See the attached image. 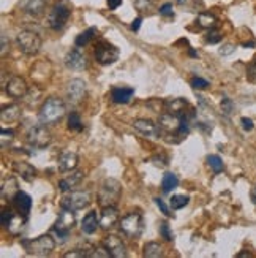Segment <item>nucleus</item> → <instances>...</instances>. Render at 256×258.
<instances>
[{
    "label": "nucleus",
    "instance_id": "6e6d98bb",
    "mask_svg": "<svg viewBox=\"0 0 256 258\" xmlns=\"http://www.w3.org/2000/svg\"><path fill=\"white\" fill-rule=\"evenodd\" d=\"M185 2H187V0H176V4H177V5H184Z\"/></svg>",
    "mask_w": 256,
    "mask_h": 258
},
{
    "label": "nucleus",
    "instance_id": "aec40b11",
    "mask_svg": "<svg viewBox=\"0 0 256 258\" xmlns=\"http://www.w3.org/2000/svg\"><path fill=\"white\" fill-rule=\"evenodd\" d=\"M21 8L32 16H41L46 8V0H21Z\"/></svg>",
    "mask_w": 256,
    "mask_h": 258
},
{
    "label": "nucleus",
    "instance_id": "c756f323",
    "mask_svg": "<svg viewBox=\"0 0 256 258\" xmlns=\"http://www.w3.org/2000/svg\"><path fill=\"white\" fill-rule=\"evenodd\" d=\"M144 256L146 258L163 256V247L158 242H147L146 245H144Z\"/></svg>",
    "mask_w": 256,
    "mask_h": 258
},
{
    "label": "nucleus",
    "instance_id": "0eeeda50",
    "mask_svg": "<svg viewBox=\"0 0 256 258\" xmlns=\"http://www.w3.org/2000/svg\"><path fill=\"white\" fill-rule=\"evenodd\" d=\"M76 225V217H74V211L65 209L62 208V212L59 214L57 220L54 223V233L57 234L59 238H62V241H65L66 238L70 236L71 230Z\"/></svg>",
    "mask_w": 256,
    "mask_h": 258
},
{
    "label": "nucleus",
    "instance_id": "6e6552de",
    "mask_svg": "<svg viewBox=\"0 0 256 258\" xmlns=\"http://www.w3.org/2000/svg\"><path fill=\"white\" fill-rule=\"evenodd\" d=\"M94 55H95V60L100 65H111V63H114V62L119 60L120 52H119V49L114 46V44L102 40V41L97 43Z\"/></svg>",
    "mask_w": 256,
    "mask_h": 258
},
{
    "label": "nucleus",
    "instance_id": "2eb2a0df",
    "mask_svg": "<svg viewBox=\"0 0 256 258\" xmlns=\"http://www.w3.org/2000/svg\"><path fill=\"white\" fill-rule=\"evenodd\" d=\"M119 220V211L116 209V206H105L102 208V212H100V228L102 230H111Z\"/></svg>",
    "mask_w": 256,
    "mask_h": 258
},
{
    "label": "nucleus",
    "instance_id": "3c124183",
    "mask_svg": "<svg viewBox=\"0 0 256 258\" xmlns=\"http://www.w3.org/2000/svg\"><path fill=\"white\" fill-rule=\"evenodd\" d=\"M10 49V43H8V38L7 35H2V51H0V54H2V57H5L7 52Z\"/></svg>",
    "mask_w": 256,
    "mask_h": 258
},
{
    "label": "nucleus",
    "instance_id": "f3484780",
    "mask_svg": "<svg viewBox=\"0 0 256 258\" xmlns=\"http://www.w3.org/2000/svg\"><path fill=\"white\" fill-rule=\"evenodd\" d=\"M11 201H13L15 209L18 211V214L24 216V217L29 216V212L32 209V198H30L29 194L22 192V190H18L16 195L13 197V200H11Z\"/></svg>",
    "mask_w": 256,
    "mask_h": 258
},
{
    "label": "nucleus",
    "instance_id": "f704fd0d",
    "mask_svg": "<svg viewBox=\"0 0 256 258\" xmlns=\"http://www.w3.org/2000/svg\"><path fill=\"white\" fill-rule=\"evenodd\" d=\"M220 108H221V113H223L226 117H229L232 113H234V103L229 97H223L220 102Z\"/></svg>",
    "mask_w": 256,
    "mask_h": 258
},
{
    "label": "nucleus",
    "instance_id": "5fc2aeb1",
    "mask_svg": "<svg viewBox=\"0 0 256 258\" xmlns=\"http://www.w3.org/2000/svg\"><path fill=\"white\" fill-rule=\"evenodd\" d=\"M242 46H243V48H254V46H256V43H254V41H248V43H243Z\"/></svg>",
    "mask_w": 256,
    "mask_h": 258
},
{
    "label": "nucleus",
    "instance_id": "4d7b16f0",
    "mask_svg": "<svg viewBox=\"0 0 256 258\" xmlns=\"http://www.w3.org/2000/svg\"><path fill=\"white\" fill-rule=\"evenodd\" d=\"M237 256H251L250 253H247V252H242V253H239Z\"/></svg>",
    "mask_w": 256,
    "mask_h": 258
},
{
    "label": "nucleus",
    "instance_id": "f257e3e1",
    "mask_svg": "<svg viewBox=\"0 0 256 258\" xmlns=\"http://www.w3.org/2000/svg\"><path fill=\"white\" fill-rule=\"evenodd\" d=\"M65 113H66V106L63 100L57 97H51L41 105L38 119L44 125H54L63 119Z\"/></svg>",
    "mask_w": 256,
    "mask_h": 258
},
{
    "label": "nucleus",
    "instance_id": "20e7f679",
    "mask_svg": "<svg viewBox=\"0 0 256 258\" xmlns=\"http://www.w3.org/2000/svg\"><path fill=\"white\" fill-rule=\"evenodd\" d=\"M16 44L22 54L26 55H35L40 52L41 49V44L43 40L38 35L37 32H32V30H22L18 33L16 37Z\"/></svg>",
    "mask_w": 256,
    "mask_h": 258
},
{
    "label": "nucleus",
    "instance_id": "9b49d317",
    "mask_svg": "<svg viewBox=\"0 0 256 258\" xmlns=\"http://www.w3.org/2000/svg\"><path fill=\"white\" fill-rule=\"evenodd\" d=\"M86 92H87V86L79 78H74V80H71L68 86H66V98H68V102L71 105L81 103L86 97Z\"/></svg>",
    "mask_w": 256,
    "mask_h": 258
},
{
    "label": "nucleus",
    "instance_id": "423d86ee",
    "mask_svg": "<svg viewBox=\"0 0 256 258\" xmlns=\"http://www.w3.org/2000/svg\"><path fill=\"white\" fill-rule=\"evenodd\" d=\"M22 245L26 247V250L30 255H37V256H48L54 252L55 249V241L49 234H43V236L33 239V241H24Z\"/></svg>",
    "mask_w": 256,
    "mask_h": 258
},
{
    "label": "nucleus",
    "instance_id": "c03bdc74",
    "mask_svg": "<svg viewBox=\"0 0 256 258\" xmlns=\"http://www.w3.org/2000/svg\"><path fill=\"white\" fill-rule=\"evenodd\" d=\"M91 256H94V258H109L111 253L108 252V249L103 245V247H97V249H94V252H92Z\"/></svg>",
    "mask_w": 256,
    "mask_h": 258
},
{
    "label": "nucleus",
    "instance_id": "4c0bfd02",
    "mask_svg": "<svg viewBox=\"0 0 256 258\" xmlns=\"http://www.w3.org/2000/svg\"><path fill=\"white\" fill-rule=\"evenodd\" d=\"M41 95V91L37 87V86H33L32 89H29V92L26 94V97H27V103L29 105H32V103H37L38 102V98L37 97H40Z\"/></svg>",
    "mask_w": 256,
    "mask_h": 258
},
{
    "label": "nucleus",
    "instance_id": "7c9ffc66",
    "mask_svg": "<svg viewBox=\"0 0 256 258\" xmlns=\"http://www.w3.org/2000/svg\"><path fill=\"white\" fill-rule=\"evenodd\" d=\"M22 227H24V216L15 214V217L11 219L10 225H8L7 228H8V231H10L11 234H19L21 230H22Z\"/></svg>",
    "mask_w": 256,
    "mask_h": 258
},
{
    "label": "nucleus",
    "instance_id": "ea45409f",
    "mask_svg": "<svg viewBox=\"0 0 256 258\" xmlns=\"http://www.w3.org/2000/svg\"><path fill=\"white\" fill-rule=\"evenodd\" d=\"M153 4V0H133V5L138 11H147Z\"/></svg>",
    "mask_w": 256,
    "mask_h": 258
},
{
    "label": "nucleus",
    "instance_id": "f8f14e48",
    "mask_svg": "<svg viewBox=\"0 0 256 258\" xmlns=\"http://www.w3.org/2000/svg\"><path fill=\"white\" fill-rule=\"evenodd\" d=\"M133 128L136 132H139L141 135H144L146 138L150 140H158L160 138V127L157 124H153L149 119H136L133 122Z\"/></svg>",
    "mask_w": 256,
    "mask_h": 258
},
{
    "label": "nucleus",
    "instance_id": "4be33fe9",
    "mask_svg": "<svg viewBox=\"0 0 256 258\" xmlns=\"http://www.w3.org/2000/svg\"><path fill=\"white\" fill-rule=\"evenodd\" d=\"M84 179V173L82 171H76L73 174H70L68 177H65L62 179V181L59 182V188H60V192H71V188L77 187L81 184V181Z\"/></svg>",
    "mask_w": 256,
    "mask_h": 258
},
{
    "label": "nucleus",
    "instance_id": "9d476101",
    "mask_svg": "<svg viewBox=\"0 0 256 258\" xmlns=\"http://www.w3.org/2000/svg\"><path fill=\"white\" fill-rule=\"evenodd\" d=\"M91 205V195L89 192H70L60 201V206L70 211H81Z\"/></svg>",
    "mask_w": 256,
    "mask_h": 258
},
{
    "label": "nucleus",
    "instance_id": "2f4dec72",
    "mask_svg": "<svg viewBox=\"0 0 256 258\" xmlns=\"http://www.w3.org/2000/svg\"><path fill=\"white\" fill-rule=\"evenodd\" d=\"M188 201H190V198H188L187 195H173L169 200V206L173 211H177V209L185 208L188 205Z\"/></svg>",
    "mask_w": 256,
    "mask_h": 258
},
{
    "label": "nucleus",
    "instance_id": "58836bf2",
    "mask_svg": "<svg viewBox=\"0 0 256 258\" xmlns=\"http://www.w3.org/2000/svg\"><path fill=\"white\" fill-rule=\"evenodd\" d=\"M190 84H192L193 89H198V91H201V89H207V87H209V81L204 80V78H198V76L192 78Z\"/></svg>",
    "mask_w": 256,
    "mask_h": 258
},
{
    "label": "nucleus",
    "instance_id": "e433bc0d",
    "mask_svg": "<svg viewBox=\"0 0 256 258\" xmlns=\"http://www.w3.org/2000/svg\"><path fill=\"white\" fill-rule=\"evenodd\" d=\"M160 234H161V238L164 241H168V242H173V239H174V234H173L169 225L166 222H163L161 225H160Z\"/></svg>",
    "mask_w": 256,
    "mask_h": 258
},
{
    "label": "nucleus",
    "instance_id": "72a5a7b5",
    "mask_svg": "<svg viewBox=\"0 0 256 258\" xmlns=\"http://www.w3.org/2000/svg\"><path fill=\"white\" fill-rule=\"evenodd\" d=\"M82 120H81V116L77 113H71L68 116V128L71 132H81L82 130Z\"/></svg>",
    "mask_w": 256,
    "mask_h": 258
},
{
    "label": "nucleus",
    "instance_id": "dca6fc26",
    "mask_svg": "<svg viewBox=\"0 0 256 258\" xmlns=\"http://www.w3.org/2000/svg\"><path fill=\"white\" fill-rule=\"evenodd\" d=\"M65 65L68 67V69H71V70H84L87 67V59H86V55L82 54V51L76 46L74 49H71L68 54H66Z\"/></svg>",
    "mask_w": 256,
    "mask_h": 258
},
{
    "label": "nucleus",
    "instance_id": "13d9d810",
    "mask_svg": "<svg viewBox=\"0 0 256 258\" xmlns=\"http://www.w3.org/2000/svg\"><path fill=\"white\" fill-rule=\"evenodd\" d=\"M190 55H192V57H196V55H198V54H196V52H195L193 49H190Z\"/></svg>",
    "mask_w": 256,
    "mask_h": 258
},
{
    "label": "nucleus",
    "instance_id": "603ef678",
    "mask_svg": "<svg viewBox=\"0 0 256 258\" xmlns=\"http://www.w3.org/2000/svg\"><path fill=\"white\" fill-rule=\"evenodd\" d=\"M120 4H122V0H108V7H109V10H116V8H119Z\"/></svg>",
    "mask_w": 256,
    "mask_h": 258
},
{
    "label": "nucleus",
    "instance_id": "49530a36",
    "mask_svg": "<svg viewBox=\"0 0 256 258\" xmlns=\"http://www.w3.org/2000/svg\"><path fill=\"white\" fill-rule=\"evenodd\" d=\"M84 256H89V253L84 252V250H81V249H76L73 252L65 253V258H84Z\"/></svg>",
    "mask_w": 256,
    "mask_h": 258
},
{
    "label": "nucleus",
    "instance_id": "864d4df0",
    "mask_svg": "<svg viewBox=\"0 0 256 258\" xmlns=\"http://www.w3.org/2000/svg\"><path fill=\"white\" fill-rule=\"evenodd\" d=\"M141 22H142V19H141V18H136L135 21L131 22V30L138 32V30H139V27H141Z\"/></svg>",
    "mask_w": 256,
    "mask_h": 258
},
{
    "label": "nucleus",
    "instance_id": "cd10ccee",
    "mask_svg": "<svg viewBox=\"0 0 256 258\" xmlns=\"http://www.w3.org/2000/svg\"><path fill=\"white\" fill-rule=\"evenodd\" d=\"M95 33H97V29H95V27H89L87 30H84L82 33H79V35L76 37L74 44H76L77 48H84V46H87V44L92 41V38L95 37Z\"/></svg>",
    "mask_w": 256,
    "mask_h": 258
},
{
    "label": "nucleus",
    "instance_id": "6ab92c4d",
    "mask_svg": "<svg viewBox=\"0 0 256 258\" xmlns=\"http://www.w3.org/2000/svg\"><path fill=\"white\" fill-rule=\"evenodd\" d=\"M133 95H135V89L133 87H113L111 89V98H113L114 103L119 105H127L131 102Z\"/></svg>",
    "mask_w": 256,
    "mask_h": 258
},
{
    "label": "nucleus",
    "instance_id": "393cba45",
    "mask_svg": "<svg viewBox=\"0 0 256 258\" xmlns=\"http://www.w3.org/2000/svg\"><path fill=\"white\" fill-rule=\"evenodd\" d=\"M19 117H21L19 105H8V106H4L2 111H0V119H2L4 124H7V122H15Z\"/></svg>",
    "mask_w": 256,
    "mask_h": 258
},
{
    "label": "nucleus",
    "instance_id": "c9c22d12",
    "mask_svg": "<svg viewBox=\"0 0 256 258\" xmlns=\"http://www.w3.org/2000/svg\"><path fill=\"white\" fill-rule=\"evenodd\" d=\"M15 140V132L10 128H2L0 132V141H2V148H8Z\"/></svg>",
    "mask_w": 256,
    "mask_h": 258
},
{
    "label": "nucleus",
    "instance_id": "473e14b6",
    "mask_svg": "<svg viewBox=\"0 0 256 258\" xmlns=\"http://www.w3.org/2000/svg\"><path fill=\"white\" fill-rule=\"evenodd\" d=\"M207 163L210 166V170H212L215 174H220L221 171H223V162H221V159L218 155H209L207 157Z\"/></svg>",
    "mask_w": 256,
    "mask_h": 258
},
{
    "label": "nucleus",
    "instance_id": "1a4fd4ad",
    "mask_svg": "<svg viewBox=\"0 0 256 258\" xmlns=\"http://www.w3.org/2000/svg\"><path fill=\"white\" fill-rule=\"evenodd\" d=\"M51 141H52V135L44 124L32 127L27 132V143L32 146V148H37V149L48 148Z\"/></svg>",
    "mask_w": 256,
    "mask_h": 258
},
{
    "label": "nucleus",
    "instance_id": "8fccbe9b",
    "mask_svg": "<svg viewBox=\"0 0 256 258\" xmlns=\"http://www.w3.org/2000/svg\"><path fill=\"white\" fill-rule=\"evenodd\" d=\"M234 51H236L234 44H225L223 48H220V54L221 55H229V54H232Z\"/></svg>",
    "mask_w": 256,
    "mask_h": 258
},
{
    "label": "nucleus",
    "instance_id": "5701e85b",
    "mask_svg": "<svg viewBox=\"0 0 256 258\" xmlns=\"http://www.w3.org/2000/svg\"><path fill=\"white\" fill-rule=\"evenodd\" d=\"M13 170H15V173L16 174H19L24 181H27V182H30V181H33V177L37 176V171H35V168H33L30 163H27V162H15V165H13Z\"/></svg>",
    "mask_w": 256,
    "mask_h": 258
},
{
    "label": "nucleus",
    "instance_id": "09e8293b",
    "mask_svg": "<svg viewBox=\"0 0 256 258\" xmlns=\"http://www.w3.org/2000/svg\"><path fill=\"white\" fill-rule=\"evenodd\" d=\"M240 124H242V128L245 130V132H251V130L254 128L253 120L248 119V117H242V119H240Z\"/></svg>",
    "mask_w": 256,
    "mask_h": 258
},
{
    "label": "nucleus",
    "instance_id": "a878e982",
    "mask_svg": "<svg viewBox=\"0 0 256 258\" xmlns=\"http://www.w3.org/2000/svg\"><path fill=\"white\" fill-rule=\"evenodd\" d=\"M217 22H218V19L212 13H199L198 18H196V24L201 27V29H206V30L215 29L217 27Z\"/></svg>",
    "mask_w": 256,
    "mask_h": 258
},
{
    "label": "nucleus",
    "instance_id": "c85d7f7f",
    "mask_svg": "<svg viewBox=\"0 0 256 258\" xmlns=\"http://www.w3.org/2000/svg\"><path fill=\"white\" fill-rule=\"evenodd\" d=\"M16 192H18V181L15 177H8V181H5L2 185V197L13 200Z\"/></svg>",
    "mask_w": 256,
    "mask_h": 258
},
{
    "label": "nucleus",
    "instance_id": "39448f33",
    "mask_svg": "<svg viewBox=\"0 0 256 258\" xmlns=\"http://www.w3.org/2000/svg\"><path fill=\"white\" fill-rule=\"evenodd\" d=\"M119 227L127 238L138 239L144 231V219L139 212H130L125 217H122Z\"/></svg>",
    "mask_w": 256,
    "mask_h": 258
},
{
    "label": "nucleus",
    "instance_id": "b1692460",
    "mask_svg": "<svg viewBox=\"0 0 256 258\" xmlns=\"http://www.w3.org/2000/svg\"><path fill=\"white\" fill-rule=\"evenodd\" d=\"M97 227H100V222L97 219V212H94V211L87 212L84 219L81 220V230L86 234H94L97 231Z\"/></svg>",
    "mask_w": 256,
    "mask_h": 258
},
{
    "label": "nucleus",
    "instance_id": "bb28decb",
    "mask_svg": "<svg viewBox=\"0 0 256 258\" xmlns=\"http://www.w3.org/2000/svg\"><path fill=\"white\" fill-rule=\"evenodd\" d=\"M179 185V179L174 173H164L163 179H161V190L163 194H169L173 190Z\"/></svg>",
    "mask_w": 256,
    "mask_h": 258
},
{
    "label": "nucleus",
    "instance_id": "37998d69",
    "mask_svg": "<svg viewBox=\"0 0 256 258\" xmlns=\"http://www.w3.org/2000/svg\"><path fill=\"white\" fill-rule=\"evenodd\" d=\"M247 78H248V81H250V83H254V84H256V57H254V60L248 65Z\"/></svg>",
    "mask_w": 256,
    "mask_h": 258
},
{
    "label": "nucleus",
    "instance_id": "a18cd8bd",
    "mask_svg": "<svg viewBox=\"0 0 256 258\" xmlns=\"http://www.w3.org/2000/svg\"><path fill=\"white\" fill-rule=\"evenodd\" d=\"M155 203H157V206L161 209V212L166 216V217H171V212H169V208L166 206V203L161 200V198H155Z\"/></svg>",
    "mask_w": 256,
    "mask_h": 258
},
{
    "label": "nucleus",
    "instance_id": "a19ab883",
    "mask_svg": "<svg viewBox=\"0 0 256 258\" xmlns=\"http://www.w3.org/2000/svg\"><path fill=\"white\" fill-rule=\"evenodd\" d=\"M221 40V33L217 30V29H210L209 33L206 35V41L210 43V44H214V43H218Z\"/></svg>",
    "mask_w": 256,
    "mask_h": 258
},
{
    "label": "nucleus",
    "instance_id": "ddd939ff",
    "mask_svg": "<svg viewBox=\"0 0 256 258\" xmlns=\"http://www.w3.org/2000/svg\"><path fill=\"white\" fill-rule=\"evenodd\" d=\"M5 91H7V94L10 97H13V98H22V97H26V94L29 92V86H27L24 78L13 76V78H10V81L7 83Z\"/></svg>",
    "mask_w": 256,
    "mask_h": 258
},
{
    "label": "nucleus",
    "instance_id": "4468645a",
    "mask_svg": "<svg viewBox=\"0 0 256 258\" xmlns=\"http://www.w3.org/2000/svg\"><path fill=\"white\" fill-rule=\"evenodd\" d=\"M103 245L108 249L113 258H125L127 256V247L125 244L122 242V239L116 234H109L103 239Z\"/></svg>",
    "mask_w": 256,
    "mask_h": 258
},
{
    "label": "nucleus",
    "instance_id": "de8ad7c7",
    "mask_svg": "<svg viewBox=\"0 0 256 258\" xmlns=\"http://www.w3.org/2000/svg\"><path fill=\"white\" fill-rule=\"evenodd\" d=\"M160 15L161 16H174V11H173V5L171 4H164L160 7Z\"/></svg>",
    "mask_w": 256,
    "mask_h": 258
},
{
    "label": "nucleus",
    "instance_id": "79ce46f5",
    "mask_svg": "<svg viewBox=\"0 0 256 258\" xmlns=\"http://www.w3.org/2000/svg\"><path fill=\"white\" fill-rule=\"evenodd\" d=\"M13 217H15V212L13 211H11V209H4L2 211V225L7 228Z\"/></svg>",
    "mask_w": 256,
    "mask_h": 258
},
{
    "label": "nucleus",
    "instance_id": "7ed1b4c3",
    "mask_svg": "<svg viewBox=\"0 0 256 258\" xmlns=\"http://www.w3.org/2000/svg\"><path fill=\"white\" fill-rule=\"evenodd\" d=\"M71 16V5L68 0H59V2H55L51 13H49V18H48V24L52 30H60L65 27V24L68 22Z\"/></svg>",
    "mask_w": 256,
    "mask_h": 258
},
{
    "label": "nucleus",
    "instance_id": "f03ea898",
    "mask_svg": "<svg viewBox=\"0 0 256 258\" xmlns=\"http://www.w3.org/2000/svg\"><path fill=\"white\" fill-rule=\"evenodd\" d=\"M120 194H122V185L117 179H105V182L102 184L97 194V201L102 208L116 206L120 198Z\"/></svg>",
    "mask_w": 256,
    "mask_h": 258
},
{
    "label": "nucleus",
    "instance_id": "a211bd4d",
    "mask_svg": "<svg viewBox=\"0 0 256 258\" xmlns=\"http://www.w3.org/2000/svg\"><path fill=\"white\" fill-rule=\"evenodd\" d=\"M163 105L168 113L177 114V116H184L190 111V105H188V102L184 98H168Z\"/></svg>",
    "mask_w": 256,
    "mask_h": 258
},
{
    "label": "nucleus",
    "instance_id": "412c9836",
    "mask_svg": "<svg viewBox=\"0 0 256 258\" xmlns=\"http://www.w3.org/2000/svg\"><path fill=\"white\" fill-rule=\"evenodd\" d=\"M79 163V157L74 152L66 151L59 157V170L60 171H73Z\"/></svg>",
    "mask_w": 256,
    "mask_h": 258
}]
</instances>
